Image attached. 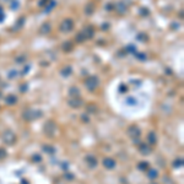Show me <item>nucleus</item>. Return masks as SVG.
Instances as JSON below:
<instances>
[{
  "instance_id": "nucleus-1",
  "label": "nucleus",
  "mask_w": 184,
  "mask_h": 184,
  "mask_svg": "<svg viewBox=\"0 0 184 184\" xmlns=\"http://www.w3.org/2000/svg\"><path fill=\"white\" fill-rule=\"evenodd\" d=\"M60 28L64 31V32H68V31H70L71 28H73V21L71 20H65V21L61 23Z\"/></svg>"
}]
</instances>
